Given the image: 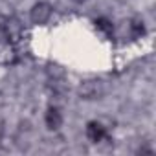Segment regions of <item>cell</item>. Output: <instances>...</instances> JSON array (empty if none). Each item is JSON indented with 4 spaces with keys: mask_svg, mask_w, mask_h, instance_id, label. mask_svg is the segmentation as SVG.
I'll return each instance as SVG.
<instances>
[{
    "mask_svg": "<svg viewBox=\"0 0 156 156\" xmlns=\"http://www.w3.org/2000/svg\"><path fill=\"white\" fill-rule=\"evenodd\" d=\"M51 6L48 2H37L33 4V8L30 9V19L33 24H46L51 17Z\"/></svg>",
    "mask_w": 156,
    "mask_h": 156,
    "instance_id": "obj_1",
    "label": "cell"
},
{
    "mask_svg": "<svg viewBox=\"0 0 156 156\" xmlns=\"http://www.w3.org/2000/svg\"><path fill=\"white\" fill-rule=\"evenodd\" d=\"M87 138L92 141V143H101L105 138H107V127L98 121V119H92L87 123Z\"/></svg>",
    "mask_w": 156,
    "mask_h": 156,
    "instance_id": "obj_2",
    "label": "cell"
},
{
    "mask_svg": "<svg viewBox=\"0 0 156 156\" xmlns=\"http://www.w3.org/2000/svg\"><path fill=\"white\" fill-rule=\"evenodd\" d=\"M62 121H64V118H62L61 108L59 107H48V110L44 114V123H46L48 130H59L62 127Z\"/></svg>",
    "mask_w": 156,
    "mask_h": 156,
    "instance_id": "obj_3",
    "label": "cell"
},
{
    "mask_svg": "<svg viewBox=\"0 0 156 156\" xmlns=\"http://www.w3.org/2000/svg\"><path fill=\"white\" fill-rule=\"evenodd\" d=\"M99 81H85L79 88V94L85 98V99H96L99 96Z\"/></svg>",
    "mask_w": 156,
    "mask_h": 156,
    "instance_id": "obj_4",
    "label": "cell"
},
{
    "mask_svg": "<svg viewBox=\"0 0 156 156\" xmlns=\"http://www.w3.org/2000/svg\"><path fill=\"white\" fill-rule=\"evenodd\" d=\"M94 24H96V28H98L103 35L112 37V33H114V24H112L110 19H107V17H99V19H96Z\"/></svg>",
    "mask_w": 156,
    "mask_h": 156,
    "instance_id": "obj_5",
    "label": "cell"
},
{
    "mask_svg": "<svg viewBox=\"0 0 156 156\" xmlns=\"http://www.w3.org/2000/svg\"><path fill=\"white\" fill-rule=\"evenodd\" d=\"M129 28H130L132 37H136V39H140V37L145 35V24H143L141 19H132L130 24H129Z\"/></svg>",
    "mask_w": 156,
    "mask_h": 156,
    "instance_id": "obj_6",
    "label": "cell"
},
{
    "mask_svg": "<svg viewBox=\"0 0 156 156\" xmlns=\"http://www.w3.org/2000/svg\"><path fill=\"white\" fill-rule=\"evenodd\" d=\"M11 41V33H9V24L8 20H0V46L9 44Z\"/></svg>",
    "mask_w": 156,
    "mask_h": 156,
    "instance_id": "obj_7",
    "label": "cell"
},
{
    "mask_svg": "<svg viewBox=\"0 0 156 156\" xmlns=\"http://www.w3.org/2000/svg\"><path fill=\"white\" fill-rule=\"evenodd\" d=\"M73 2H77V4H83V2H87V0H73Z\"/></svg>",
    "mask_w": 156,
    "mask_h": 156,
    "instance_id": "obj_8",
    "label": "cell"
}]
</instances>
